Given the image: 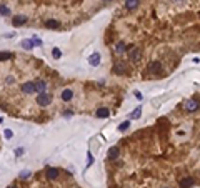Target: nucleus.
Returning a JSON list of instances; mask_svg holds the SVG:
<instances>
[{
    "label": "nucleus",
    "mask_w": 200,
    "mask_h": 188,
    "mask_svg": "<svg viewBox=\"0 0 200 188\" xmlns=\"http://www.w3.org/2000/svg\"><path fill=\"white\" fill-rule=\"evenodd\" d=\"M37 103L40 105V107H47V105L52 103V95H48V93L42 92L37 95Z\"/></svg>",
    "instance_id": "nucleus-1"
},
{
    "label": "nucleus",
    "mask_w": 200,
    "mask_h": 188,
    "mask_svg": "<svg viewBox=\"0 0 200 188\" xmlns=\"http://www.w3.org/2000/svg\"><path fill=\"white\" fill-rule=\"evenodd\" d=\"M185 108H187V112H197L200 108V102L197 98H192V100H188L185 103Z\"/></svg>",
    "instance_id": "nucleus-2"
},
{
    "label": "nucleus",
    "mask_w": 200,
    "mask_h": 188,
    "mask_svg": "<svg viewBox=\"0 0 200 188\" xmlns=\"http://www.w3.org/2000/svg\"><path fill=\"white\" fill-rule=\"evenodd\" d=\"M100 60H102V57H100V53H92L89 57V63L92 65V67H97V65H100Z\"/></svg>",
    "instance_id": "nucleus-3"
},
{
    "label": "nucleus",
    "mask_w": 200,
    "mask_h": 188,
    "mask_svg": "<svg viewBox=\"0 0 200 188\" xmlns=\"http://www.w3.org/2000/svg\"><path fill=\"white\" fill-rule=\"evenodd\" d=\"M20 90L23 93H34L35 92V85H34V82H25V83L20 87Z\"/></svg>",
    "instance_id": "nucleus-4"
},
{
    "label": "nucleus",
    "mask_w": 200,
    "mask_h": 188,
    "mask_svg": "<svg viewBox=\"0 0 200 188\" xmlns=\"http://www.w3.org/2000/svg\"><path fill=\"white\" fill-rule=\"evenodd\" d=\"M45 27H47V29H50V30H60V22L50 18V20H45Z\"/></svg>",
    "instance_id": "nucleus-5"
},
{
    "label": "nucleus",
    "mask_w": 200,
    "mask_h": 188,
    "mask_svg": "<svg viewBox=\"0 0 200 188\" xmlns=\"http://www.w3.org/2000/svg\"><path fill=\"white\" fill-rule=\"evenodd\" d=\"M119 155H120V150H119V146H112L110 150H108V160H117L119 158Z\"/></svg>",
    "instance_id": "nucleus-6"
},
{
    "label": "nucleus",
    "mask_w": 200,
    "mask_h": 188,
    "mask_svg": "<svg viewBox=\"0 0 200 188\" xmlns=\"http://www.w3.org/2000/svg\"><path fill=\"white\" fill-rule=\"evenodd\" d=\"M34 85H35V92H38V93L45 92V88H47V82H43V80H37Z\"/></svg>",
    "instance_id": "nucleus-7"
},
{
    "label": "nucleus",
    "mask_w": 200,
    "mask_h": 188,
    "mask_svg": "<svg viewBox=\"0 0 200 188\" xmlns=\"http://www.w3.org/2000/svg\"><path fill=\"white\" fill-rule=\"evenodd\" d=\"M25 22H27V17H25V15H17V17H13V18H12V23H13V27L23 25Z\"/></svg>",
    "instance_id": "nucleus-8"
},
{
    "label": "nucleus",
    "mask_w": 200,
    "mask_h": 188,
    "mask_svg": "<svg viewBox=\"0 0 200 188\" xmlns=\"http://www.w3.org/2000/svg\"><path fill=\"white\" fill-rule=\"evenodd\" d=\"M160 68H162V63H160V62H152L149 65V72H150V73H158Z\"/></svg>",
    "instance_id": "nucleus-9"
},
{
    "label": "nucleus",
    "mask_w": 200,
    "mask_h": 188,
    "mask_svg": "<svg viewBox=\"0 0 200 188\" xmlns=\"http://www.w3.org/2000/svg\"><path fill=\"white\" fill-rule=\"evenodd\" d=\"M179 183H180V188H192L193 187V180L187 176V178H182Z\"/></svg>",
    "instance_id": "nucleus-10"
},
{
    "label": "nucleus",
    "mask_w": 200,
    "mask_h": 188,
    "mask_svg": "<svg viewBox=\"0 0 200 188\" xmlns=\"http://www.w3.org/2000/svg\"><path fill=\"white\" fill-rule=\"evenodd\" d=\"M72 98H73V92H72V90H68V88H67V90L62 92V100H64V102H70Z\"/></svg>",
    "instance_id": "nucleus-11"
},
{
    "label": "nucleus",
    "mask_w": 200,
    "mask_h": 188,
    "mask_svg": "<svg viewBox=\"0 0 200 188\" xmlns=\"http://www.w3.org/2000/svg\"><path fill=\"white\" fill-rule=\"evenodd\" d=\"M59 176V170L57 168H47V178L48 180H55Z\"/></svg>",
    "instance_id": "nucleus-12"
},
{
    "label": "nucleus",
    "mask_w": 200,
    "mask_h": 188,
    "mask_svg": "<svg viewBox=\"0 0 200 188\" xmlns=\"http://www.w3.org/2000/svg\"><path fill=\"white\" fill-rule=\"evenodd\" d=\"M114 72H115V73H119V75H124L127 70H125L124 63H115V65H114Z\"/></svg>",
    "instance_id": "nucleus-13"
},
{
    "label": "nucleus",
    "mask_w": 200,
    "mask_h": 188,
    "mask_svg": "<svg viewBox=\"0 0 200 188\" xmlns=\"http://www.w3.org/2000/svg\"><path fill=\"white\" fill-rule=\"evenodd\" d=\"M108 115H110V110L108 108H98L97 110V117L98 118H107Z\"/></svg>",
    "instance_id": "nucleus-14"
},
{
    "label": "nucleus",
    "mask_w": 200,
    "mask_h": 188,
    "mask_svg": "<svg viewBox=\"0 0 200 188\" xmlns=\"http://www.w3.org/2000/svg\"><path fill=\"white\" fill-rule=\"evenodd\" d=\"M138 59H140V48H133V50L130 52V60H132V62H137Z\"/></svg>",
    "instance_id": "nucleus-15"
},
{
    "label": "nucleus",
    "mask_w": 200,
    "mask_h": 188,
    "mask_svg": "<svg viewBox=\"0 0 200 188\" xmlns=\"http://www.w3.org/2000/svg\"><path fill=\"white\" fill-rule=\"evenodd\" d=\"M137 5H138V0H125V7L128 10H133Z\"/></svg>",
    "instance_id": "nucleus-16"
},
{
    "label": "nucleus",
    "mask_w": 200,
    "mask_h": 188,
    "mask_svg": "<svg viewBox=\"0 0 200 188\" xmlns=\"http://www.w3.org/2000/svg\"><path fill=\"white\" fill-rule=\"evenodd\" d=\"M22 47H23L25 50H32V48H34V43H32V40L25 38V40H22Z\"/></svg>",
    "instance_id": "nucleus-17"
},
{
    "label": "nucleus",
    "mask_w": 200,
    "mask_h": 188,
    "mask_svg": "<svg viewBox=\"0 0 200 188\" xmlns=\"http://www.w3.org/2000/svg\"><path fill=\"white\" fill-rule=\"evenodd\" d=\"M130 48H132V47H128V45H125L124 42H120V43H117V48H115V50L117 52H127V50H130Z\"/></svg>",
    "instance_id": "nucleus-18"
},
{
    "label": "nucleus",
    "mask_w": 200,
    "mask_h": 188,
    "mask_svg": "<svg viewBox=\"0 0 200 188\" xmlns=\"http://www.w3.org/2000/svg\"><path fill=\"white\" fill-rule=\"evenodd\" d=\"M9 59H12V53H10V52H0V62L9 60Z\"/></svg>",
    "instance_id": "nucleus-19"
},
{
    "label": "nucleus",
    "mask_w": 200,
    "mask_h": 188,
    "mask_svg": "<svg viewBox=\"0 0 200 188\" xmlns=\"http://www.w3.org/2000/svg\"><path fill=\"white\" fill-rule=\"evenodd\" d=\"M0 15H10V9L7 5H0Z\"/></svg>",
    "instance_id": "nucleus-20"
},
{
    "label": "nucleus",
    "mask_w": 200,
    "mask_h": 188,
    "mask_svg": "<svg viewBox=\"0 0 200 188\" xmlns=\"http://www.w3.org/2000/svg\"><path fill=\"white\" fill-rule=\"evenodd\" d=\"M140 115H142V110L140 108H135L132 113H130V118H140Z\"/></svg>",
    "instance_id": "nucleus-21"
},
{
    "label": "nucleus",
    "mask_w": 200,
    "mask_h": 188,
    "mask_svg": "<svg viewBox=\"0 0 200 188\" xmlns=\"http://www.w3.org/2000/svg\"><path fill=\"white\" fill-rule=\"evenodd\" d=\"M128 127H130V121H124V123H120V125H119V130H120V132H125V130H128Z\"/></svg>",
    "instance_id": "nucleus-22"
},
{
    "label": "nucleus",
    "mask_w": 200,
    "mask_h": 188,
    "mask_svg": "<svg viewBox=\"0 0 200 188\" xmlns=\"http://www.w3.org/2000/svg\"><path fill=\"white\" fill-rule=\"evenodd\" d=\"M52 55H53V59H57V60H59L60 57H62V52H60V48H57V47H55V48L52 50Z\"/></svg>",
    "instance_id": "nucleus-23"
},
{
    "label": "nucleus",
    "mask_w": 200,
    "mask_h": 188,
    "mask_svg": "<svg viewBox=\"0 0 200 188\" xmlns=\"http://www.w3.org/2000/svg\"><path fill=\"white\" fill-rule=\"evenodd\" d=\"M4 135H5V138H7V140H10V138L13 137V132H12V130H9V128H7V130L4 132Z\"/></svg>",
    "instance_id": "nucleus-24"
},
{
    "label": "nucleus",
    "mask_w": 200,
    "mask_h": 188,
    "mask_svg": "<svg viewBox=\"0 0 200 188\" xmlns=\"http://www.w3.org/2000/svg\"><path fill=\"white\" fill-rule=\"evenodd\" d=\"M32 43H34V47H42V40L40 38H32Z\"/></svg>",
    "instance_id": "nucleus-25"
},
{
    "label": "nucleus",
    "mask_w": 200,
    "mask_h": 188,
    "mask_svg": "<svg viewBox=\"0 0 200 188\" xmlns=\"http://www.w3.org/2000/svg\"><path fill=\"white\" fill-rule=\"evenodd\" d=\"M23 151H25V150H23L22 146H18L17 150H15V157H22V155H23Z\"/></svg>",
    "instance_id": "nucleus-26"
},
{
    "label": "nucleus",
    "mask_w": 200,
    "mask_h": 188,
    "mask_svg": "<svg viewBox=\"0 0 200 188\" xmlns=\"http://www.w3.org/2000/svg\"><path fill=\"white\" fill-rule=\"evenodd\" d=\"M92 163H94V155H92V153L89 151V162H87V168H89L90 165H92Z\"/></svg>",
    "instance_id": "nucleus-27"
},
{
    "label": "nucleus",
    "mask_w": 200,
    "mask_h": 188,
    "mask_svg": "<svg viewBox=\"0 0 200 188\" xmlns=\"http://www.w3.org/2000/svg\"><path fill=\"white\" fill-rule=\"evenodd\" d=\"M133 95H135L137 100H140V102H142V98H144V95H142V93L138 92V90H135V92H133Z\"/></svg>",
    "instance_id": "nucleus-28"
},
{
    "label": "nucleus",
    "mask_w": 200,
    "mask_h": 188,
    "mask_svg": "<svg viewBox=\"0 0 200 188\" xmlns=\"http://www.w3.org/2000/svg\"><path fill=\"white\" fill-rule=\"evenodd\" d=\"M30 176V171H22L20 173V178H23V180H27Z\"/></svg>",
    "instance_id": "nucleus-29"
},
{
    "label": "nucleus",
    "mask_w": 200,
    "mask_h": 188,
    "mask_svg": "<svg viewBox=\"0 0 200 188\" xmlns=\"http://www.w3.org/2000/svg\"><path fill=\"white\" fill-rule=\"evenodd\" d=\"M5 82H7V83H13V82H15V78H13V77H7V78H5Z\"/></svg>",
    "instance_id": "nucleus-30"
},
{
    "label": "nucleus",
    "mask_w": 200,
    "mask_h": 188,
    "mask_svg": "<svg viewBox=\"0 0 200 188\" xmlns=\"http://www.w3.org/2000/svg\"><path fill=\"white\" fill-rule=\"evenodd\" d=\"M172 2H175V4H183L185 0H172Z\"/></svg>",
    "instance_id": "nucleus-31"
},
{
    "label": "nucleus",
    "mask_w": 200,
    "mask_h": 188,
    "mask_svg": "<svg viewBox=\"0 0 200 188\" xmlns=\"http://www.w3.org/2000/svg\"><path fill=\"white\" fill-rule=\"evenodd\" d=\"M9 188H17V187H9Z\"/></svg>",
    "instance_id": "nucleus-32"
}]
</instances>
